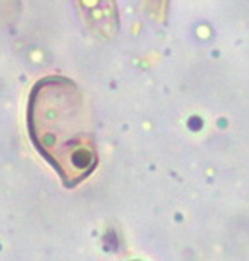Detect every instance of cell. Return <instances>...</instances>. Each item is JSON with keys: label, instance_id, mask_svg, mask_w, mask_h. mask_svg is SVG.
<instances>
[{"label": "cell", "instance_id": "1", "mask_svg": "<svg viewBox=\"0 0 249 261\" xmlns=\"http://www.w3.org/2000/svg\"><path fill=\"white\" fill-rule=\"evenodd\" d=\"M28 133L42 157L66 187H75L98 164L86 98L65 77H45L28 99Z\"/></svg>", "mask_w": 249, "mask_h": 261}]
</instances>
